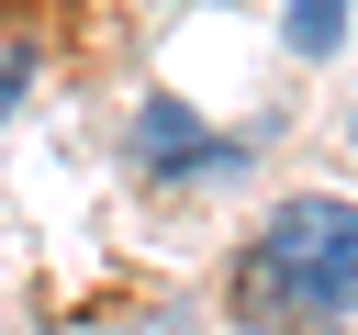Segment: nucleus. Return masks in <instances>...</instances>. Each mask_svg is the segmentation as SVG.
Instances as JSON below:
<instances>
[{
	"label": "nucleus",
	"mask_w": 358,
	"mask_h": 335,
	"mask_svg": "<svg viewBox=\"0 0 358 335\" xmlns=\"http://www.w3.org/2000/svg\"><path fill=\"white\" fill-rule=\"evenodd\" d=\"M134 156H145V168H213L224 145H213V134H201L179 100H145V123H134Z\"/></svg>",
	"instance_id": "obj_2"
},
{
	"label": "nucleus",
	"mask_w": 358,
	"mask_h": 335,
	"mask_svg": "<svg viewBox=\"0 0 358 335\" xmlns=\"http://www.w3.org/2000/svg\"><path fill=\"white\" fill-rule=\"evenodd\" d=\"M11 100H22V56H0V112H11Z\"/></svg>",
	"instance_id": "obj_4"
},
{
	"label": "nucleus",
	"mask_w": 358,
	"mask_h": 335,
	"mask_svg": "<svg viewBox=\"0 0 358 335\" xmlns=\"http://www.w3.org/2000/svg\"><path fill=\"white\" fill-rule=\"evenodd\" d=\"M235 313L257 335H347V313H358V212L347 201H280L268 234L235 268Z\"/></svg>",
	"instance_id": "obj_1"
},
{
	"label": "nucleus",
	"mask_w": 358,
	"mask_h": 335,
	"mask_svg": "<svg viewBox=\"0 0 358 335\" xmlns=\"http://www.w3.org/2000/svg\"><path fill=\"white\" fill-rule=\"evenodd\" d=\"M336 34H347V0H291V45L302 56H336Z\"/></svg>",
	"instance_id": "obj_3"
}]
</instances>
